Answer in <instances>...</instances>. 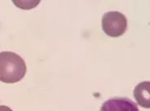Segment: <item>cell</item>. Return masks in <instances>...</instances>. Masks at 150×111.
Segmentation results:
<instances>
[{"label": "cell", "mask_w": 150, "mask_h": 111, "mask_svg": "<svg viewBox=\"0 0 150 111\" xmlns=\"http://www.w3.org/2000/svg\"><path fill=\"white\" fill-rule=\"evenodd\" d=\"M25 60L15 52H0V81L15 83L21 81L26 74Z\"/></svg>", "instance_id": "obj_1"}, {"label": "cell", "mask_w": 150, "mask_h": 111, "mask_svg": "<svg viewBox=\"0 0 150 111\" xmlns=\"http://www.w3.org/2000/svg\"><path fill=\"white\" fill-rule=\"evenodd\" d=\"M127 28V20L119 11L106 12L102 18V29L109 37H119L126 32Z\"/></svg>", "instance_id": "obj_2"}, {"label": "cell", "mask_w": 150, "mask_h": 111, "mask_svg": "<svg viewBox=\"0 0 150 111\" xmlns=\"http://www.w3.org/2000/svg\"><path fill=\"white\" fill-rule=\"evenodd\" d=\"M100 111H139L136 104L126 97H115L106 100Z\"/></svg>", "instance_id": "obj_3"}, {"label": "cell", "mask_w": 150, "mask_h": 111, "mask_svg": "<svg viewBox=\"0 0 150 111\" xmlns=\"http://www.w3.org/2000/svg\"><path fill=\"white\" fill-rule=\"evenodd\" d=\"M134 96L139 105L150 109V82L139 83L134 90Z\"/></svg>", "instance_id": "obj_4"}, {"label": "cell", "mask_w": 150, "mask_h": 111, "mask_svg": "<svg viewBox=\"0 0 150 111\" xmlns=\"http://www.w3.org/2000/svg\"><path fill=\"white\" fill-rule=\"evenodd\" d=\"M0 111H12V110L6 105H0Z\"/></svg>", "instance_id": "obj_5"}]
</instances>
